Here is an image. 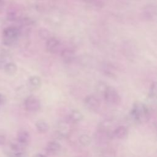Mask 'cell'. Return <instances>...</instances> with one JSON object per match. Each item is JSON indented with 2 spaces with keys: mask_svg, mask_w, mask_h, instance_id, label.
Wrapping results in <instances>:
<instances>
[{
  "mask_svg": "<svg viewBox=\"0 0 157 157\" xmlns=\"http://www.w3.org/2000/svg\"><path fill=\"white\" fill-rule=\"evenodd\" d=\"M130 115L134 121L137 123H144L149 120L150 111L147 105L140 102H137L133 104Z\"/></svg>",
  "mask_w": 157,
  "mask_h": 157,
  "instance_id": "cell-1",
  "label": "cell"
},
{
  "mask_svg": "<svg viewBox=\"0 0 157 157\" xmlns=\"http://www.w3.org/2000/svg\"><path fill=\"white\" fill-rule=\"evenodd\" d=\"M20 34L18 28L15 26L6 28L2 31V42L5 45H13L18 39Z\"/></svg>",
  "mask_w": 157,
  "mask_h": 157,
  "instance_id": "cell-2",
  "label": "cell"
},
{
  "mask_svg": "<svg viewBox=\"0 0 157 157\" xmlns=\"http://www.w3.org/2000/svg\"><path fill=\"white\" fill-rule=\"evenodd\" d=\"M102 97L107 104L112 105H117L121 102V97L118 92L115 88L110 86H108Z\"/></svg>",
  "mask_w": 157,
  "mask_h": 157,
  "instance_id": "cell-3",
  "label": "cell"
},
{
  "mask_svg": "<svg viewBox=\"0 0 157 157\" xmlns=\"http://www.w3.org/2000/svg\"><path fill=\"white\" fill-rule=\"evenodd\" d=\"M41 104L39 99L33 95L28 96L24 101L25 109L29 112H36L39 110Z\"/></svg>",
  "mask_w": 157,
  "mask_h": 157,
  "instance_id": "cell-4",
  "label": "cell"
},
{
  "mask_svg": "<svg viewBox=\"0 0 157 157\" xmlns=\"http://www.w3.org/2000/svg\"><path fill=\"white\" fill-rule=\"evenodd\" d=\"M45 48L50 53H57L61 50V42L57 37L51 36L47 40H46Z\"/></svg>",
  "mask_w": 157,
  "mask_h": 157,
  "instance_id": "cell-5",
  "label": "cell"
},
{
  "mask_svg": "<svg viewBox=\"0 0 157 157\" xmlns=\"http://www.w3.org/2000/svg\"><path fill=\"white\" fill-rule=\"evenodd\" d=\"M84 105L85 107L90 111H96L101 106V102L98 98L94 94H90L86 96L84 99Z\"/></svg>",
  "mask_w": 157,
  "mask_h": 157,
  "instance_id": "cell-6",
  "label": "cell"
},
{
  "mask_svg": "<svg viewBox=\"0 0 157 157\" xmlns=\"http://www.w3.org/2000/svg\"><path fill=\"white\" fill-rule=\"evenodd\" d=\"M142 15L143 18L147 21H151L155 18L156 15V9L153 5H147L144 7Z\"/></svg>",
  "mask_w": 157,
  "mask_h": 157,
  "instance_id": "cell-7",
  "label": "cell"
},
{
  "mask_svg": "<svg viewBox=\"0 0 157 157\" xmlns=\"http://www.w3.org/2000/svg\"><path fill=\"white\" fill-rule=\"evenodd\" d=\"M31 137L29 132L25 129H20L17 136V141L23 147L28 145L30 142Z\"/></svg>",
  "mask_w": 157,
  "mask_h": 157,
  "instance_id": "cell-8",
  "label": "cell"
},
{
  "mask_svg": "<svg viewBox=\"0 0 157 157\" xmlns=\"http://www.w3.org/2000/svg\"><path fill=\"white\" fill-rule=\"evenodd\" d=\"M61 56L64 62L70 63L74 61L75 56V53L72 48H65L61 50Z\"/></svg>",
  "mask_w": 157,
  "mask_h": 157,
  "instance_id": "cell-9",
  "label": "cell"
},
{
  "mask_svg": "<svg viewBox=\"0 0 157 157\" xmlns=\"http://www.w3.org/2000/svg\"><path fill=\"white\" fill-rule=\"evenodd\" d=\"M128 134V131L127 128L122 125L117 126L111 132L112 136L118 139H124L127 137Z\"/></svg>",
  "mask_w": 157,
  "mask_h": 157,
  "instance_id": "cell-10",
  "label": "cell"
},
{
  "mask_svg": "<svg viewBox=\"0 0 157 157\" xmlns=\"http://www.w3.org/2000/svg\"><path fill=\"white\" fill-rule=\"evenodd\" d=\"M42 84L41 78L37 75H33L30 77L27 82V86L29 90L35 91L38 90Z\"/></svg>",
  "mask_w": 157,
  "mask_h": 157,
  "instance_id": "cell-11",
  "label": "cell"
},
{
  "mask_svg": "<svg viewBox=\"0 0 157 157\" xmlns=\"http://www.w3.org/2000/svg\"><path fill=\"white\" fill-rule=\"evenodd\" d=\"M61 149V145L56 141L52 140L48 142L45 147V150L47 153L51 155L58 153Z\"/></svg>",
  "mask_w": 157,
  "mask_h": 157,
  "instance_id": "cell-12",
  "label": "cell"
},
{
  "mask_svg": "<svg viewBox=\"0 0 157 157\" xmlns=\"http://www.w3.org/2000/svg\"><path fill=\"white\" fill-rule=\"evenodd\" d=\"M70 128L69 125L65 122H60L57 126L56 134L61 137H66L69 136L70 132Z\"/></svg>",
  "mask_w": 157,
  "mask_h": 157,
  "instance_id": "cell-13",
  "label": "cell"
},
{
  "mask_svg": "<svg viewBox=\"0 0 157 157\" xmlns=\"http://www.w3.org/2000/svg\"><path fill=\"white\" fill-rule=\"evenodd\" d=\"M4 71L6 74L9 75H13L17 72V65L13 62L7 63L4 66Z\"/></svg>",
  "mask_w": 157,
  "mask_h": 157,
  "instance_id": "cell-14",
  "label": "cell"
},
{
  "mask_svg": "<svg viewBox=\"0 0 157 157\" xmlns=\"http://www.w3.org/2000/svg\"><path fill=\"white\" fill-rule=\"evenodd\" d=\"M36 128L39 132L40 133H45L49 129L48 124L44 120H38L36 123Z\"/></svg>",
  "mask_w": 157,
  "mask_h": 157,
  "instance_id": "cell-15",
  "label": "cell"
},
{
  "mask_svg": "<svg viewBox=\"0 0 157 157\" xmlns=\"http://www.w3.org/2000/svg\"><path fill=\"white\" fill-rule=\"evenodd\" d=\"M83 117L82 113L78 110H72L69 114V118L73 123H78L81 121Z\"/></svg>",
  "mask_w": 157,
  "mask_h": 157,
  "instance_id": "cell-16",
  "label": "cell"
},
{
  "mask_svg": "<svg viewBox=\"0 0 157 157\" xmlns=\"http://www.w3.org/2000/svg\"><path fill=\"white\" fill-rule=\"evenodd\" d=\"M78 142L80 145H82V146L86 147V146L89 145L91 144V139L88 135L83 134L79 136Z\"/></svg>",
  "mask_w": 157,
  "mask_h": 157,
  "instance_id": "cell-17",
  "label": "cell"
},
{
  "mask_svg": "<svg viewBox=\"0 0 157 157\" xmlns=\"http://www.w3.org/2000/svg\"><path fill=\"white\" fill-rule=\"evenodd\" d=\"M109 85H107L105 83L102 82H99L96 85V91L98 94L103 96L105 90H107Z\"/></svg>",
  "mask_w": 157,
  "mask_h": 157,
  "instance_id": "cell-18",
  "label": "cell"
},
{
  "mask_svg": "<svg viewBox=\"0 0 157 157\" xmlns=\"http://www.w3.org/2000/svg\"><path fill=\"white\" fill-rule=\"evenodd\" d=\"M39 35L41 39H45V40H47L49 37L52 36L50 35V31L45 28H41L39 29Z\"/></svg>",
  "mask_w": 157,
  "mask_h": 157,
  "instance_id": "cell-19",
  "label": "cell"
},
{
  "mask_svg": "<svg viewBox=\"0 0 157 157\" xmlns=\"http://www.w3.org/2000/svg\"><path fill=\"white\" fill-rule=\"evenodd\" d=\"M149 98L151 99H155L156 97V83H153L151 84L148 94Z\"/></svg>",
  "mask_w": 157,
  "mask_h": 157,
  "instance_id": "cell-20",
  "label": "cell"
},
{
  "mask_svg": "<svg viewBox=\"0 0 157 157\" xmlns=\"http://www.w3.org/2000/svg\"><path fill=\"white\" fill-rule=\"evenodd\" d=\"M7 19L9 21H15L17 19V15L15 12H10L7 15Z\"/></svg>",
  "mask_w": 157,
  "mask_h": 157,
  "instance_id": "cell-21",
  "label": "cell"
},
{
  "mask_svg": "<svg viewBox=\"0 0 157 157\" xmlns=\"http://www.w3.org/2000/svg\"><path fill=\"white\" fill-rule=\"evenodd\" d=\"M6 99L4 94L0 93V105H2L6 102Z\"/></svg>",
  "mask_w": 157,
  "mask_h": 157,
  "instance_id": "cell-22",
  "label": "cell"
},
{
  "mask_svg": "<svg viewBox=\"0 0 157 157\" xmlns=\"http://www.w3.org/2000/svg\"><path fill=\"white\" fill-rule=\"evenodd\" d=\"M6 142V137L4 135L0 134V145H3Z\"/></svg>",
  "mask_w": 157,
  "mask_h": 157,
  "instance_id": "cell-23",
  "label": "cell"
},
{
  "mask_svg": "<svg viewBox=\"0 0 157 157\" xmlns=\"http://www.w3.org/2000/svg\"><path fill=\"white\" fill-rule=\"evenodd\" d=\"M33 157H46V156L42 153H36Z\"/></svg>",
  "mask_w": 157,
  "mask_h": 157,
  "instance_id": "cell-24",
  "label": "cell"
},
{
  "mask_svg": "<svg viewBox=\"0 0 157 157\" xmlns=\"http://www.w3.org/2000/svg\"><path fill=\"white\" fill-rule=\"evenodd\" d=\"M94 0H83V1L86 2V3H90V2H92Z\"/></svg>",
  "mask_w": 157,
  "mask_h": 157,
  "instance_id": "cell-25",
  "label": "cell"
},
{
  "mask_svg": "<svg viewBox=\"0 0 157 157\" xmlns=\"http://www.w3.org/2000/svg\"><path fill=\"white\" fill-rule=\"evenodd\" d=\"M3 4V0H0V6H2Z\"/></svg>",
  "mask_w": 157,
  "mask_h": 157,
  "instance_id": "cell-26",
  "label": "cell"
}]
</instances>
